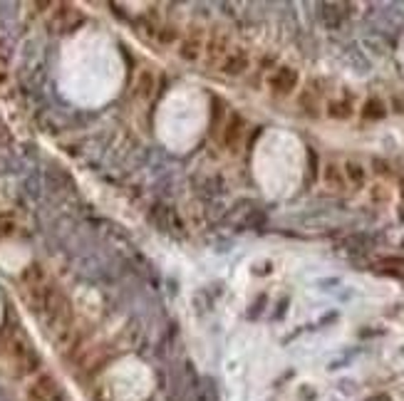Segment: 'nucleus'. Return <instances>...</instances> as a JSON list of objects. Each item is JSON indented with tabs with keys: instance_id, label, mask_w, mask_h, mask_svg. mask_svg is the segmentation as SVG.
Masks as SVG:
<instances>
[{
	"instance_id": "f257e3e1",
	"label": "nucleus",
	"mask_w": 404,
	"mask_h": 401,
	"mask_svg": "<svg viewBox=\"0 0 404 401\" xmlns=\"http://www.w3.org/2000/svg\"><path fill=\"white\" fill-rule=\"evenodd\" d=\"M124 60L109 35L82 30L65 50V90L87 107H99L120 95Z\"/></svg>"
},
{
	"instance_id": "f03ea898",
	"label": "nucleus",
	"mask_w": 404,
	"mask_h": 401,
	"mask_svg": "<svg viewBox=\"0 0 404 401\" xmlns=\"http://www.w3.org/2000/svg\"><path fill=\"white\" fill-rule=\"evenodd\" d=\"M209 126V97L196 82H179L164 95L154 114L156 139L171 154H188Z\"/></svg>"
}]
</instances>
